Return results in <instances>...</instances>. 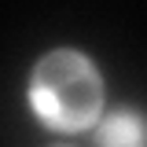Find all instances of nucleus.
I'll return each instance as SVG.
<instances>
[{
  "mask_svg": "<svg viewBox=\"0 0 147 147\" xmlns=\"http://www.w3.org/2000/svg\"><path fill=\"white\" fill-rule=\"evenodd\" d=\"M26 99L40 125L55 132H85L103 110V77L85 52L55 48L33 66Z\"/></svg>",
  "mask_w": 147,
  "mask_h": 147,
  "instance_id": "nucleus-1",
  "label": "nucleus"
},
{
  "mask_svg": "<svg viewBox=\"0 0 147 147\" xmlns=\"http://www.w3.org/2000/svg\"><path fill=\"white\" fill-rule=\"evenodd\" d=\"M147 144V118L140 110H110L96 125V147H144Z\"/></svg>",
  "mask_w": 147,
  "mask_h": 147,
  "instance_id": "nucleus-2",
  "label": "nucleus"
}]
</instances>
